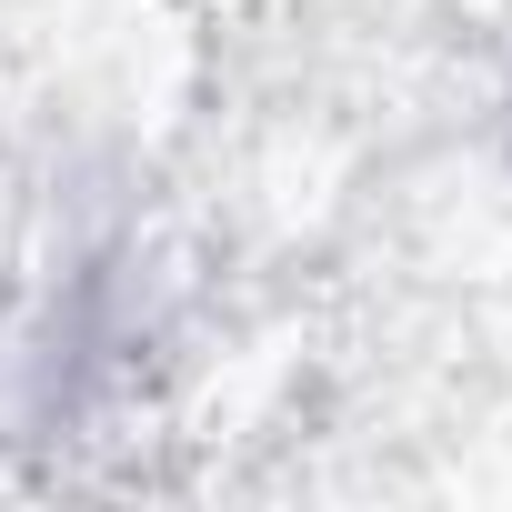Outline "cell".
<instances>
[{
	"mask_svg": "<svg viewBox=\"0 0 512 512\" xmlns=\"http://www.w3.org/2000/svg\"><path fill=\"white\" fill-rule=\"evenodd\" d=\"M181 342V282L161 241L121 211H91L51 241V262L0 312V442L81 452L151 402Z\"/></svg>",
	"mask_w": 512,
	"mask_h": 512,
	"instance_id": "cell-1",
	"label": "cell"
}]
</instances>
